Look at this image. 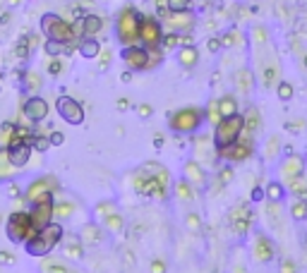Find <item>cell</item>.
I'll return each instance as SVG.
<instances>
[{
	"instance_id": "1",
	"label": "cell",
	"mask_w": 307,
	"mask_h": 273,
	"mask_svg": "<svg viewBox=\"0 0 307 273\" xmlns=\"http://www.w3.org/2000/svg\"><path fill=\"white\" fill-rule=\"evenodd\" d=\"M134 189L144 197L166 199L168 197V170L159 163H144L134 177Z\"/></svg>"
},
{
	"instance_id": "2",
	"label": "cell",
	"mask_w": 307,
	"mask_h": 273,
	"mask_svg": "<svg viewBox=\"0 0 307 273\" xmlns=\"http://www.w3.org/2000/svg\"><path fill=\"white\" fill-rule=\"evenodd\" d=\"M60 240H63V225L51 220L46 228H41L34 235L32 240L24 242V249H27V254H32V256H48L60 244Z\"/></svg>"
},
{
	"instance_id": "3",
	"label": "cell",
	"mask_w": 307,
	"mask_h": 273,
	"mask_svg": "<svg viewBox=\"0 0 307 273\" xmlns=\"http://www.w3.org/2000/svg\"><path fill=\"white\" fill-rule=\"evenodd\" d=\"M242 130H245V118H242L240 113H235L230 118H223L214 127V146H216V151H221V149H226V146L238 142Z\"/></svg>"
},
{
	"instance_id": "4",
	"label": "cell",
	"mask_w": 307,
	"mask_h": 273,
	"mask_svg": "<svg viewBox=\"0 0 307 273\" xmlns=\"http://www.w3.org/2000/svg\"><path fill=\"white\" fill-rule=\"evenodd\" d=\"M5 232H8L10 242H15V244H24L27 240H32L39 230H36V225H34L32 213H27V211H15V213H10V218H8Z\"/></svg>"
},
{
	"instance_id": "5",
	"label": "cell",
	"mask_w": 307,
	"mask_h": 273,
	"mask_svg": "<svg viewBox=\"0 0 307 273\" xmlns=\"http://www.w3.org/2000/svg\"><path fill=\"white\" fill-rule=\"evenodd\" d=\"M139 17L134 8H125V10L118 15V22H115V34H118V41L125 46H137L139 41Z\"/></svg>"
},
{
	"instance_id": "6",
	"label": "cell",
	"mask_w": 307,
	"mask_h": 273,
	"mask_svg": "<svg viewBox=\"0 0 307 273\" xmlns=\"http://www.w3.org/2000/svg\"><path fill=\"white\" fill-rule=\"evenodd\" d=\"M41 32L51 39V41H63V44H75L77 36H75V27L63 20V17H58L53 12H48L41 17Z\"/></svg>"
},
{
	"instance_id": "7",
	"label": "cell",
	"mask_w": 307,
	"mask_h": 273,
	"mask_svg": "<svg viewBox=\"0 0 307 273\" xmlns=\"http://www.w3.org/2000/svg\"><path fill=\"white\" fill-rule=\"evenodd\" d=\"M204 118H207V113L199 108H180L168 118V125L178 134H192V132H197L202 127Z\"/></svg>"
},
{
	"instance_id": "8",
	"label": "cell",
	"mask_w": 307,
	"mask_h": 273,
	"mask_svg": "<svg viewBox=\"0 0 307 273\" xmlns=\"http://www.w3.org/2000/svg\"><path fill=\"white\" fill-rule=\"evenodd\" d=\"M122 60H125V65L134 70V72H139V70H151L154 67V55L151 51L146 48V46H125L122 48Z\"/></svg>"
},
{
	"instance_id": "9",
	"label": "cell",
	"mask_w": 307,
	"mask_h": 273,
	"mask_svg": "<svg viewBox=\"0 0 307 273\" xmlns=\"http://www.w3.org/2000/svg\"><path fill=\"white\" fill-rule=\"evenodd\" d=\"M139 41H142L149 51L164 46V27L154 17H139Z\"/></svg>"
},
{
	"instance_id": "10",
	"label": "cell",
	"mask_w": 307,
	"mask_h": 273,
	"mask_svg": "<svg viewBox=\"0 0 307 273\" xmlns=\"http://www.w3.org/2000/svg\"><path fill=\"white\" fill-rule=\"evenodd\" d=\"M254 146H252V139H250V134H245L242 132L240 139L235 144H230V146H226V149H221L219 156L221 158H226L228 163H242V161H247L250 156H252Z\"/></svg>"
},
{
	"instance_id": "11",
	"label": "cell",
	"mask_w": 307,
	"mask_h": 273,
	"mask_svg": "<svg viewBox=\"0 0 307 273\" xmlns=\"http://www.w3.org/2000/svg\"><path fill=\"white\" fill-rule=\"evenodd\" d=\"M55 108L60 113V118L70 125H82L84 122V108H82V103L75 99H70V96H60L58 103H55Z\"/></svg>"
},
{
	"instance_id": "12",
	"label": "cell",
	"mask_w": 307,
	"mask_h": 273,
	"mask_svg": "<svg viewBox=\"0 0 307 273\" xmlns=\"http://www.w3.org/2000/svg\"><path fill=\"white\" fill-rule=\"evenodd\" d=\"M53 206H55V204H53V194H46V197H41L36 204H34V208L29 211V213H32V220H34V225H36V230L46 228V225L55 218Z\"/></svg>"
},
{
	"instance_id": "13",
	"label": "cell",
	"mask_w": 307,
	"mask_h": 273,
	"mask_svg": "<svg viewBox=\"0 0 307 273\" xmlns=\"http://www.w3.org/2000/svg\"><path fill=\"white\" fill-rule=\"evenodd\" d=\"M230 228H233V232L235 235H247L250 232V218H252V211H250V206L247 204H238V206L230 211Z\"/></svg>"
},
{
	"instance_id": "14",
	"label": "cell",
	"mask_w": 307,
	"mask_h": 273,
	"mask_svg": "<svg viewBox=\"0 0 307 273\" xmlns=\"http://www.w3.org/2000/svg\"><path fill=\"white\" fill-rule=\"evenodd\" d=\"M32 151H34L32 142L15 139V142L8 144V156H10V163L15 165V168H24V165L29 163V158H32Z\"/></svg>"
},
{
	"instance_id": "15",
	"label": "cell",
	"mask_w": 307,
	"mask_h": 273,
	"mask_svg": "<svg viewBox=\"0 0 307 273\" xmlns=\"http://www.w3.org/2000/svg\"><path fill=\"white\" fill-rule=\"evenodd\" d=\"M55 187H58V182H55L53 177H39V180H34L32 185H29V189H27L24 199H27L29 204H36L41 197H46V194H53Z\"/></svg>"
},
{
	"instance_id": "16",
	"label": "cell",
	"mask_w": 307,
	"mask_h": 273,
	"mask_svg": "<svg viewBox=\"0 0 307 273\" xmlns=\"http://www.w3.org/2000/svg\"><path fill=\"white\" fill-rule=\"evenodd\" d=\"M22 110L29 122H41L48 118V101L41 99V96H32V99H27Z\"/></svg>"
},
{
	"instance_id": "17",
	"label": "cell",
	"mask_w": 307,
	"mask_h": 273,
	"mask_svg": "<svg viewBox=\"0 0 307 273\" xmlns=\"http://www.w3.org/2000/svg\"><path fill=\"white\" fill-rule=\"evenodd\" d=\"M252 254H254V259L259 263H269V261H274V242L269 240L266 235H257L254 237V249H252Z\"/></svg>"
},
{
	"instance_id": "18",
	"label": "cell",
	"mask_w": 307,
	"mask_h": 273,
	"mask_svg": "<svg viewBox=\"0 0 307 273\" xmlns=\"http://www.w3.org/2000/svg\"><path fill=\"white\" fill-rule=\"evenodd\" d=\"M161 15H164V20L168 22V27L173 29V32H187L190 27H192V15H190V10L185 12H164L161 10Z\"/></svg>"
},
{
	"instance_id": "19",
	"label": "cell",
	"mask_w": 307,
	"mask_h": 273,
	"mask_svg": "<svg viewBox=\"0 0 307 273\" xmlns=\"http://www.w3.org/2000/svg\"><path fill=\"white\" fill-rule=\"evenodd\" d=\"M183 175H185L187 182H192L195 187H204V182H207V173H204L199 161H187L183 165Z\"/></svg>"
},
{
	"instance_id": "20",
	"label": "cell",
	"mask_w": 307,
	"mask_h": 273,
	"mask_svg": "<svg viewBox=\"0 0 307 273\" xmlns=\"http://www.w3.org/2000/svg\"><path fill=\"white\" fill-rule=\"evenodd\" d=\"M302 170H305V161H302L300 156H295V153H290L283 163H281V175H283V180L297 177V175H302Z\"/></svg>"
},
{
	"instance_id": "21",
	"label": "cell",
	"mask_w": 307,
	"mask_h": 273,
	"mask_svg": "<svg viewBox=\"0 0 307 273\" xmlns=\"http://www.w3.org/2000/svg\"><path fill=\"white\" fill-rule=\"evenodd\" d=\"M101 237H103V232H101V228L96 225V223H89V225H84L82 228V232H79V240H82V244L84 247H96L101 242Z\"/></svg>"
},
{
	"instance_id": "22",
	"label": "cell",
	"mask_w": 307,
	"mask_h": 273,
	"mask_svg": "<svg viewBox=\"0 0 307 273\" xmlns=\"http://www.w3.org/2000/svg\"><path fill=\"white\" fill-rule=\"evenodd\" d=\"M101 29H103V20L99 15H84L82 17V34L84 36H96V34H101Z\"/></svg>"
},
{
	"instance_id": "23",
	"label": "cell",
	"mask_w": 307,
	"mask_h": 273,
	"mask_svg": "<svg viewBox=\"0 0 307 273\" xmlns=\"http://www.w3.org/2000/svg\"><path fill=\"white\" fill-rule=\"evenodd\" d=\"M285 185H288L290 194H293L295 199H307V177H305V173L297 175V177L285 180Z\"/></svg>"
},
{
	"instance_id": "24",
	"label": "cell",
	"mask_w": 307,
	"mask_h": 273,
	"mask_svg": "<svg viewBox=\"0 0 307 273\" xmlns=\"http://www.w3.org/2000/svg\"><path fill=\"white\" fill-rule=\"evenodd\" d=\"M178 60H180V65L183 67H195L199 60V51L195 46H180V51H178Z\"/></svg>"
},
{
	"instance_id": "25",
	"label": "cell",
	"mask_w": 307,
	"mask_h": 273,
	"mask_svg": "<svg viewBox=\"0 0 307 273\" xmlns=\"http://www.w3.org/2000/svg\"><path fill=\"white\" fill-rule=\"evenodd\" d=\"M77 48H79V53L84 55L87 60H91V58H96V55L101 53V46H99V41H96L94 36H84V39L79 41Z\"/></svg>"
},
{
	"instance_id": "26",
	"label": "cell",
	"mask_w": 307,
	"mask_h": 273,
	"mask_svg": "<svg viewBox=\"0 0 307 273\" xmlns=\"http://www.w3.org/2000/svg\"><path fill=\"white\" fill-rule=\"evenodd\" d=\"M278 63H269V65H264L262 70V84L266 89H274L276 84H278Z\"/></svg>"
},
{
	"instance_id": "27",
	"label": "cell",
	"mask_w": 307,
	"mask_h": 273,
	"mask_svg": "<svg viewBox=\"0 0 307 273\" xmlns=\"http://www.w3.org/2000/svg\"><path fill=\"white\" fill-rule=\"evenodd\" d=\"M65 256L67 259H82L84 256V244H82V240L79 237H75V235H70L65 242Z\"/></svg>"
},
{
	"instance_id": "28",
	"label": "cell",
	"mask_w": 307,
	"mask_h": 273,
	"mask_svg": "<svg viewBox=\"0 0 307 273\" xmlns=\"http://www.w3.org/2000/svg\"><path fill=\"white\" fill-rule=\"evenodd\" d=\"M252 84H254V79H252V72H250V70H240V72L235 75V87H238V91H240L242 96H247V94L252 91Z\"/></svg>"
},
{
	"instance_id": "29",
	"label": "cell",
	"mask_w": 307,
	"mask_h": 273,
	"mask_svg": "<svg viewBox=\"0 0 307 273\" xmlns=\"http://www.w3.org/2000/svg\"><path fill=\"white\" fill-rule=\"evenodd\" d=\"M219 113H221V118H230V115L240 113V110H238V99H235V96H221Z\"/></svg>"
},
{
	"instance_id": "30",
	"label": "cell",
	"mask_w": 307,
	"mask_h": 273,
	"mask_svg": "<svg viewBox=\"0 0 307 273\" xmlns=\"http://www.w3.org/2000/svg\"><path fill=\"white\" fill-rule=\"evenodd\" d=\"M46 53L51 58H60V55H70L72 53V44H63V41H46Z\"/></svg>"
},
{
	"instance_id": "31",
	"label": "cell",
	"mask_w": 307,
	"mask_h": 273,
	"mask_svg": "<svg viewBox=\"0 0 307 273\" xmlns=\"http://www.w3.org/2000/svg\"><path fill=\"white\" fill-rule=\"evenodd\" d=\"M242 118H245V130H242V132H245V134H250V137H252L259 127H262V120H259V113H257V108H250L245 115H242Z\"/></svg>"
},
{
	"instance_id": "32",
	"label": "cell",
	"mask_w": 307,
	"mask_h": 273,
	"mask_svg": "<svg viewBox=\"0 0 307 273\" xmlns=\"http://www.w3.org/2000/svg\"><path fill=\"white\" fill-rule=\"evenodd\" d=\"M176 197L180 199V201H192V199L197 197V194H195V185L187 182V180L176 182Z\"/></svg>"
},
{
	"instance_id": "33",
	"label": "cell",
	"mask_w": 307,
	"mask_h": 273,
	"mask_svg": "<svg viewBox=\"0 0 307 273\" xmlns=\"http://www.w3.org/2000/svg\"><path fill=\"white\" fill-rule=\"evenodd\" d=\"M41 273H75L70 266H65L63 261L58 259H44L41 261Z\"/></svg>"
},
{
	"instance_id": "34",
	"label": "cell",
	"mask_w": 307,
	"mask_h": 273,
	"mask_svg": "<svg viewBox=\"0 0 307 273\" xmlns=\"http://www.w3.org/2000/svg\"><path fill=\"white\" fill-rule=\"evenodd\" d=\"M242 41H245V36H242L238 29H233V32H228V34H223V36H221V44H223V48L242 46Z\"/></svg>"
},
{
	"instance_id": "35",
	"label": "cell",
	"mask_w": 307,
	"mask_h": 273,
	"mask_svg": "<svg viewBox=\"0 0 307 273\" xmlns=\"http://www.w3.org/2000/svg\"><path fill=\"white\" fill-rule=\"evenodd\" d=\"M15 165L10 163V156H8V149H0V180H5V177H10L15 170H12Z\"/></svg>"
},
{
	"instance_id": "36",
	"label": "cell",
	"mask_w": 307,
	"mask_h": 273,
	"mask_svg": "<svg viewBox=\"0 0 307 273\" xmlns=\"http://www.w3.org/2000/svg\"><path fill=\"white\" fill-rule=\"evenodd\" d=\"M290 216H293V220H305L307 218V199H295V201H293Z\"/></svg>"
},
{
	"instance_id": "37",
	"label": "cell",
	"mask_w": 307,
	"mask_h": 273,
	"mask_svg": "<svg viewBox=\"0 0 307 273\" xmlns=\"http://www.w3.org/2000/svg\"><path fill=\"white\" fill-rule=\"evenodd\" d=\"M34 46H36V36H22V41H20V46H17V55L20 58H27V55L34 51Z\"/></svg>"
},
{
	"instance_id": "38",
	"label": "cell",
	"mask_w": 307,
	"mask_h": 273,
	"mask_svg": "<svg viewBox=\"0 0 307 273\" xmlns=\"http://www.w3.org/2000/svg\"><path fill=\"white\" fill-rule=\"evenodd\" d=\"M41 84H44V82H41V75H39V72H27V75H24V87L29 89L32 94H36V91L41 89Z\"/></svg>"
},
{
	"instance_id": "39",
	"label": "cell",
	"mask_w": 307,
	"mask_h": 273,
	"mask_svg": "<svg viewBox=\"0 0 307 273\" xmlns=\"http://www.w3.org/2000/svg\"><path fill=\"white\" fill-rule=\"evenodd\" d=\"M283 185H281V182H269V185H266V199H269V201H281V199H283Z\"/></svg>"
},
{
	"instance_id": "40",
	"label": "cell",
	"mask_w": 307,
	"mask_h": 273,
	"mask_svg": "<svg viewBox=\"0 0 307 273\" xmlns=\"http://www.w3.org/2000/svg\"><path fill=\"white\" fill-rule=\"evenodd\" d=\"M281 201H269V208H266V213H269V223L278 228L281 225V206H278Z\"/></svg>"
},
{
	"instance_id": "41",
	"label": "cell",
	"mask_w": 307,
	"mask_h": 273,
	"mask_svg": "<svg viewBox=\"0 0 307 273\" xmlns=\"http://www.w3.org/2000/svg\"><path fill=\"white\" fill-rule=\"evenodd\" d=\"M103 225H106V228H108L110 232H120L122 225H125V220H122L120 213H110L108 218L103 220Z\"/></svg>"
},
{
	"instance_id": "42",
	"label": "cell",
	"mask_w": 307,
	"mask_h": 273,
	"mask_svg": "<svg viewBox=\"0 0 307 273\" xmlns=\"http://www.w3.org/2000/svg\"><path fill=\"white\" fill-rule=\"evenodd\" d=\"M72 204L70 201H60V204H55L53 206V213H55V218L58 220H63V218H70L72 216Z\"/></svg>"
},
{
	"instance_id": "43",
	"label": "cell",
	"mask_w": 307,
	"mask_h": 273,
	"mask_svg": "<svg viewBox=\"0 0 307 273\" xmlns=\"http://www.w3.org/2000/svg\"><path fill=\"white\" fill-rule=\"evenodd\" d=\"M183 44H187V39L185 36H180L178 32L166 34L164 36V48H176V46H183Z\"/></svg>"
},
{
	"instance_id": "44",
	"label": "cell",
	"mask_w": 307,
	"mask_h": 273,
	"mask_svg": "<svg viewBox=\"0 0 307 273\" xmlns=\"http://www.w3.org/2000/svg\"><path fill=\"white\" fill-rule=\"evenodd\" d=\"M166 8L171 12H185L192 8V0H166Z\"/></svg>"
},
{
	"instance_id": "45",
	"label": "cell",
	"mask_w": 307,
	"mask_h": 273,
	"mask_svg": "<svg viewBox=\"0 0 307 273\" xmlns=\"http://www.w3.org/2000/svg\"><path fill=\"white\" fill-rule=\"evenodd\" d=\"M276 94H278V99L281 101H290L293 99V84H288V82H278V84H276Z\"/></svg>"
},
{
	"instance_id": "46",
	"label": "cell",
	"mask_w": 307,
	"mask_h": 273,
	"mask_svg": "<svg viewBox=\"0 0 307 273\" xmlns=\"http://www.w3.org/2000/svg\"><path fill=\"white\" fill-rule=\"evenodd\" d=\"M110 213H115V206H113V201H101L99 206H96V218L106 220Z\"/></svg>"
},
{
	"instance_id": "47",
	"label": "cell",
	"mask_w": 307,
	"mask_h": 273,
	"mask_svg": "<svg viewBox=\"0 0 307 273\" xmlns=\"http://www.w3.org/2000/svg\"><path fill=\"white\" fill-rule=\"evenodd\" d=\"M207 118H209L211 122H214V127H216V125H219V122L223 120V118H221V113H219V101H211V103H209Z\"/></svg>"
},
{
	"instance_id": "48",
	"label": "cell",
	"mask_w": 307,
	"mask_h": 273,
	"mask_svg": "<svg viewBox=\"0 0 307 273\" xmlns=\"http://www.w3.org/2000/svg\"><path fill=\"white\" fill-rule=\"evenodd\" d=\"M32 146H34V151H46V149L51 146V139H48V137H36V134H34Z\"/></svg>"
},
{
	"instance_id": "49",
	"label": "cell",
	"mask_w": 307,
	"mask_h": 273,
	"mask_svg": "<svg viewBox=\"0 0 307 273\" xmlns=\"http://www.w3.org/2000/svg\"><path fill=\"white\" fill-rule=\"evenodd\" d=\"M281 146V142H278V137H271L269 139V144H266V158H274L276 156V149Z\"/></svg>"
},
{
	"instance_id": "50",
	"label": "cell",
	"mask_w": 307,
	"mask_h": 273,
	"mask_svg": "<svg viewBox=\"0 0 307 273\" xmlns=\"http://www.w3.org/2000/svg\"><path fill=\"white\" fill-rule=\"evenodd\" d=\"M230 180H233V168H230V165H226V168H221V173H219V182H221V185H228Z\"/></svg>"
},
{
	"instance_id": "51",
	"label": "cell",
	"mask_w": 307,
	"mask_h": 273,
	"mask_svg": "<svg viewBox=\"0 0 307 273\" xmlns=\"http://www.w3.org/2000/svg\"><path fill=\"white\" fill-rule=\"evenodd\" d=\"M252 36H254V41H257V44H266V29H264V27H254Z\"/></svg>"
},
{
	"instance_id": "52",
	"label": "cell",
	"mask_w": 307,
	"mask_h": 273,
	"mask_svg": "<svg viewBox=\"0 0 307 273\" xmlns=\"http://www.w3.org/2000/svg\"><path fill=\"white\" fill-rule=\"evenodd\" d=\"M60 70H63V63H60L58 58H53V60L48 63V75H60Z\"/></svg>"
},
{
	"instance_id": "53",
	"label": "cell",
	"mask_w": 307,
	"mask_h": 273,
	"mask_svg": "<svg viewBox=\"0 0 307 273\" xmlns=\"http://www.w3.org/2000/svg\"><path fill=\"white\" fill-rule=\"evenodd\" d=\"M207 48H209V53H219L221 48H223V44H221V39H209V44H207Z\"/></svg>"
},
{
	"instance_id": "54",
	"label": "cell",
	"mask_w": 307,
	"mask_h": 273,
	"mask_svg": "<svg viewBox=\"0 0 307 273\" xmlns=\"http://www.w3.org/2000/svg\"><path fill=\"white\" fill-rule=\"evenodd\" d=\"M48 139H51V146H60V144L65 142V134H63V132H51Z\"/></svg>"
},
{
	"instance_id": "55",
	"label": "cell",
	"mask_w": 307,
	"mask_h": 273,
	"mask_svg": "<svg viewBox=\"0 0 307 273\" xmlns=\"http://www.w3.org/2000/svg\"><path fill=\"white\" fill-rule=\"evenodd\" d=\"M149 271H151V273H166V261H161V259H154L151 266H149Z\"/></svg>"
},
{
	"instance_id": "56",
	"label": "cell",
	"mask_w": 307,
	"mask_h": 273,
	"mask_svg": "<svg viewBox=\"0 0 307 273\" xmlns=\"http://www.w3.org/2000/svg\"><path fill=\"white\" fill-rule=\"evenodd\" d=\"M278 273H297V266L293 261H283L281 268H278Z\"/></svg>"
},
{
	"instance_id": "57",
	"label": "cell",
	"mask_w": 307,
	"mask_h": 273,
	"mask_svg": "<svg viewBox=\"0 0 307 273\" xmlns=\"http://www.w3.org/2000/svg\"><path fill=\"white\" fill-rule=\"evenodd\" d=\"M264 197H266V189L257 185V187H254V189H252V201H262Z\"/></svg>"
},
{
	"instance_id": "58",
	"label": "cell",
	"mask_w": 307,
	"mask_h": 273,
	"mask_svg": "<svg viewBox=\"0 0 307 273\" xmlns=\"http://www.w3.org/2000/svg\"><path fill=\"white\" fill-rule=\"evenodd\" d=\"M187 225H190L192 230H197V228H199V218L195 216V213H190V216H187Z\"/></svg>"
},
{
	"instance_id": "59",
	"label": "cell",
	"mask_w": 307,
	"mask_h": 273,
	"mask_svg": "<svg viewBox=\"0 0 307 273\" xmlns=\"http://www.w3.org/2000/svg\"><path fill=\"white\" fill-rule=\"evenodd\" d=\"M137 110H139V115H142V118H149V115H151V106H149V103H142Z\"/></svg>"
},
{
	"instance_id": "60",
	"label": "cell",
	"mask_w": 307,
	"mask_h": 273,
	"mask_svg": "<svg viewBox=\"0 0 307 273\" xmlns=\"http://www.w3.org/2000/svg\"><path fill=\"white\" fill-rule=\"evenodd\" d=\"M12 261H15V256L10 251H0V263H12Z\"/></svg>"
},
{
	"instance_id": "61",
	"label": "cell",
	"mask_w": 307,
	"mask_h": 273,
	"mask_svg": "<svg viewBox=\"0 0 307 273\" xmlns=\"http://www.w3.org/2000/svg\"><path fill=\"white\" fill-rule=\"evenodd\" d=\"M8 194H10V197H20V187L15 185V182H12L10 189H8Z\"/></svg>"
},
{
	"instance_id": "62",
	"label": "cell",
	"mask_w": 307,
	"mask_h": 273,
	"mask_svg": "<svg viewBox=\"0 0 307 273\" xmlns=\"http://www.w3.org/2000/svg\"><path fill=\"white\" fill-rule=\"evenodd\" d=\"M127 106H130V101H127V99H120V101H118V108H127Z\"/></svg>"
},
{
	"instance_id": "63",
	"label": "cell",
	"mask_w": 307,
	"mask_h": 273,
	"mask_svg": "<svg viewBox=\"0 0 307 273\" xmlns=\"http://www.w3.org/2000/svg\"><path fill=\"white\" fill-rule=\"evenodd\" d=\"M302 65H305V67H307V53H305V55H302Z\"/></svg>"
}]
</instances>
